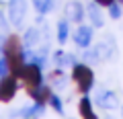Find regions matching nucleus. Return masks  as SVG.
Returning <instances> with one entry per match:
<instances>
[{"mask_svg": "<svg viewBox=\"0 0 123 119\" xmlns=\"http://www.w3.org/2000/svg\"><path fill=\"white\" fill-rule=\"evenodd\" d=\"M72 78L76 80V84H78V90H80L82 94H86L88 90L92 88V84H94V74H92V70L86 66V64H74Z\"/></svg>", "mask_w": 123, "mask_h": 119, "instance_id": "f257e3e1", "label": "nucleus"}, {"mask_svg": "<svg viewBox=\"0 0 123 119\" xmlns=\"http://www.w3.org/2000/svg\"><path fill=\"white\" fill-rule=\"evenodd\" d=\"M18 78L25 80V84L29 88H35V86H41L43 84V76H41V66H37V64H25L21 70V74H18Z\"/></svg>", "mask_w": 123, "mask_h": 119, "instance_id": "f03ea898", "label": "nucleus"}, {"mask_svg": "<svg viewBox=\"0 0 123 119\" xmlns=\"http://www.w3.org/2000/svg\"><path fill=\"white\" fill-rule=\"evenodd\" d=\"M17 78L14 76H8L6 74L4 78H0V103H8L14 99V94H17Z\"/></svg>", "mask_w": 123, "mask_h": 119, "instance_id": "7ed1b4c3", "label": "nucleus"}, {"mask_svg": "<svg viewBox=\"0 0 123 119\" xmlns=\"http://www.w3.org/2000/svg\"><path fill=\"white\" fill-rule=\"evenodd\" d=\"M6 10H8V19L12 25H21L23 17H25V0H8L6 4Z\"/></svg>", "mask_w": 123, "mask_h": 119, "instance_id": "20e7f679", "label": "nucleus"}, {"mask_svg": "<svg viewBox=\"0 0 123 119\" xmlns=\"http://www.w3.org/2000/svg\"><path fill=\"white\" fill-rule=\"evenodd\" d=\"M74 41L80 47H88L90 41H92V29L86 27V25H80L78 29H76V33H74Z\"/></svg>", "mask_w": 123, "mask_h": 119, "instance_id": "39448f33", "label": "nucleus"}, {"mask_svg": "<svg viewBox=\"0 0 123 119\" xmlns=\"http://www.w3.org/2000/svg\"><path fill=\"white\" fill-rule=\"evenodd\" d=\"M66 13L74 23H80L84 19V6L80 4V2H70V4L66 6Z\"/></svg>", "mask_w": 123, "mask_h": 119, "instance_id": "423d86ee", "label": "nucleus"}, {"mask_svg": "<svg viewBox=\"0 0 123 119\" xmlns=\"http://www.w3.org/2000/svg\"><path fill=\"white\" fill-rule=\"evenodd\" d=\"M29 94L33 99H35L37 103H45V101H49V97H51V90H49L47 86H35V88H29Z\"/></svg>", "mask_w": 123, "mask_h": 119, "instance_id": "0eeeda50", "label": "nucleus"}, {"mask_svg": "<svg viewBox=\"0 0 123 119\" xmlns=\"http://www.w3.org/2000/svg\"><path fill=\"white\" fill-rule=\"evenodd\" d=\"M23 111V119H37V117H41L43 115V103H37L35 101V105L33 107H27V109H21Z\"/></svg>", "mask_w": 123, "mask_h": 119, "instance_id": "6e6552de", "label": "nucleus"}, {"mask_svg": "<svg viewBox=\"0 0 123 119\" xmlns=\"http://www.w3.org/2000/svg\"><path fill=\"white\" fill-rule=\"evenodd\" d=\"M80 115H82L84 119H98L97 115H94V111H92V103H90L88 97L80 99Z\"/></svg>", "mask_w": 123, "mask_h": 119, "instance_id": "1a4fd4ad", "label": "nucleus"}, {"mask_svg": "<svg viewBox=\"0 0 123 119\" xmlns=\"http://www.w3.org/2000/svg\"><path fill=\"white\" fill-rule=\"evenodd\" d=\"M98 105L101 107H107V109H109V107H113L115 103H117V99H115V94L113 93H101L98 94Z\"/></svg>", "mask_w": 123, "mask_h": 119, "instance_id": "9d476101", "label": "nucleus"}, {"mask_svg": "<svg viewBox=\"0 0 123 119\" xmlns=\"http://www.w3.org/2000/svg\"><path fill=\"white\" fill-rule=\"evenodd\" d=\"M37 39H39V31H37V29H29V31L25 33V37H23V45L31 47V45L37 43Z\"/></svg>", "mask_w": 123, "mask_h": 119, "instance_id": "9b49d317", "label": "nucleus"}, {"mask_svg": "<svg viewBox=\"0 0 123 119\" xmlns=\"http://www.w3.org/2000/svg\"><path fill=\"white\" fill-rule=\"evenodd\" d=\"M57 41L62 45L68 41V21H60L57 23Z\"/></svg>", "mask_w": 123, "mask_h": 119, "instance_id": "f8f14e48", "label": "nucleus"}, {"mask_svg": "<svg viewBox=\"0 0 123 119\" xmlns=\"http://www.w3.org/2000/svg\"><path fill=\"white\" fill-rule=\"evenodd\" d=\"M55 64L57 66H68V64H74V56L70 53H64V51H55Z\"/></svg>", "mask_w": 123, "mask_h": 119, "instance_id": "ddd939ff", "label": "nucleus"}, {"mask_svg": "<svg viewBox=\"0 0 123 119\" xmlns=\"http://www.w3.org/2000/svg\"><path fill=\"white\" fill-rule=\"evenodd\" d=\"M88 14H90L92 23H94V25H97V27H101V25H103V17H101V10H98L97 2H94V4H90V6H88Z\"/></svg>", "mask_w": 123, "mask_h": 119, "instance_id": "4468645a", "label": "nucleus"}, {"mask_svg": "<svg viewBox=\"0 0 123 119\" xmlns=\"http://www.w3.org/2000/svg\"><path fill=\"white\" fill-rule=\"evenodd\" d=\"M51 4H53V0H33V6L37 8V13L45 14L51 10Z\"/></svg>", "mask_w": 123, "mask_h": 119, "instance_id": "2eb2a0df", "label": "nucleus"}, {"mask_svg": "<svg viewBox=\"0 0 123 119\" xmlns=\"http://www.w3.org/2000/svg\"><path fill=\"white\" fill-rule=\"evenodd\" d=\"M49 105L55 109V113H64V105H62V101H60L57 94H51V97H49Z\"/></svg>", "mask_w": 123, "mask_h": 119, "instance_id": "dca6fc26", "label": "nucleus"}, {"mask_svg": "<svg viewBox=\"0 0 123 119\" xmlns=\"http://www.w3.org/2000/svg\"><path fill=\"white\" fill-rule=\"evenodd\" d=\"M109 14H111L113 19H119V17H121V6H119L117 2H113V4L109 6Z\"/></svg>", "mask_w": 123, "mask_h": 119, "instance_id": "f3484780", "label": "nucleus"}, {"mask_svg": "<svg viewBox=\"0 0 123 119\" xmlns=\"http://www.w3.org/2000/svg\"><path fill=\"white\" fill-rule=\"evenodd\" d=\"M8 72H10V66H8V60L4 57V60H0V78H4Z\"/></svg>", "mask_w": 123, "mask_h": 119, "instance_id": "a211bd4d", "label": "nucleus"}, {"mask_svg": "<svg viewBox=\"0 0 123 119\" xmlns=\"http://www.w3.org/2000/svg\"><path fill=\"white\" fill-rule=\"evenodd\" d=\"M94 2H97L98 6H111V4L115 2V0H94Z\"/></svg>", "mask_w": 123, "mask_h": 119, "instance_id": "6ab92c4d", "label": "nucleus"}, {"mask_svg": "<svg viewBox=\"0 0 123 119\" xmlns=\"http://www.w3.org/2000/svg\"><path fill=\"white\" fill-rule=\"evenodd\" d=\"M119 2H121V4H123V0H119Z\"/></svg>", "mask_w": 123, "mask_h": 119, "instance_id": "aec40b11", "label": "nucleus"}]
</instances>
